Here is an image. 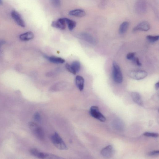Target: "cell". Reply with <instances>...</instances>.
Wrapping results in <instances>:
<instances>
[{
	"label": "cell",
	"instance_id": "cell-2",
	"mask_svg": "<svg viewBox=\"0 0 159 159\" xmlns=\"http://www.w3.org/2000/svg\"><path fill=\"white\" fill-rule=\"evenodd\" d=\"M30 152L33 156L40 159H59L62 158L53 154L42 152L36 149H32Z\"/></svg>",
	"mask_w": 159,
	"mask_h": 159
},
{
	"label": "cell",
	"instance_id": "cell-18",
	"mask_svg": "<svg viewBox=\"0 0 159 159\" xmlns=\"http://www.w3.org/2000/svg\"><path fill=\"white\" fill-rule=\"evenodd\" d=\"M66 23L68 25L69 29L70 31H72L76 27V22L72 20L68 19L67 18H64Z\"/></svg>",
	"mask_w": 159,
	"mask_h": 159
},
{
	"label": "cell",
	"instance_id": "cell-23",
	"mask_svg": "<svg viewBox=\"0 0 159 159\" xmlns=\"http://www.w3.org/2000/svg\"><path fill=\"white\" fill-rule=\"evenodd\" d=\"M53 5L54 6L58 7L60 5V0H52Z\"/></svg>",
	"mask_w": 159,
	"mask_h": 159
},
{
	"label": "cell",
	"instance_id": "cell-26",
	"mask_svg": "<svg viewBox=\"0 0 159 159\" xmlns=\"http://www.w3.org/2000/svg\"><path fill=\"white\" fill-rule=\"evenodd\" d=\"M35 119L37 121H39L41 119L39 113H36L34 115Z\"/></svg>",
	"mask_w": 159,
	"mask_h": 159
},
{
	"label": "cell",
	"instance_id": "cell-19",
	"mask_svg": "<svg viewBox=\"0 0 159 159\" xmlns=\"http://www.w3.org/2000/svg\"><path fill=\"white\" fill-rule=\"evenodd\" d=\"M159 38V36H153L148 35L146 36L147 39L151 43H154L157 42Z\"/></svg>",
	"mask_w": 159,
	"mask_h": 159
},
{
	"label": "cell",
	"instance_id": "cell-28",
	"mask_svg": "<svg viewBox=\"0 0 159 159\" xmlns=\"http://www.w3.org/2000/svg\"><path fill=\"white\" fill-rule=\"evenodd\" d=\"M2 3V0H0V5H1Z\"/></svg>",
	"mask_w": 159,
	"mask_h": 159
},
{
	"label": "cell",
	"instance_id": "cell-3",
	"mask_svg": "<svg viewBox=\"0 0 159 159\" xmlns=\"http://www.w3.org/2000/svg\"><path fill=\"white\" fill-rule=\"evenodd\" d=\"M113 67V80L116 83L121 84L123 82V77L120 66L115 62L114 61Z\"/></svg>",
	"mask_w": 159,
	"mask_h": 159
},
{
	"label": "cell",
	"instance_id": "cell-11",
	"mask_svg": "<svg viewBox=\"0 0 159 159\" xmlns=\"http://www.w3.org/2000/svg\"><path fill=\"white\" fill-rule=\"evenodd\" d=\"M131 97L133 100L138 105L142 106L143 102L141 95L137 92H133L131 94Z\"/></svg>",
	"mask_w": 159,
	"mask_h": 159
},
{
	"label": "cell",
	"instance_id": "cell-7",
	"mask_svg": "<svg viewBox=\"0 0 159 159\" xmlns=\"http://www.w3.org/2000/svg\"><path fill=\"white\" fill-rule=\"evenodd\" d=\"M11 16L13 19L21 27H25V24L23 18L20 14L16 11L13 10L12 12Z\"/></svg>",
	"mask_w": 159,
	"mask_h": 159
},
{
	"label": "cell",
	"instance_id": "cell-1",
	"mask_svg": "<svg viewBox=\"0 0 159 159\" xmlns=\"http://www.w3.org/2000/svg\"><path fill=\"white\" fill-rule=\"evenodd\" d=\"M52 142L57 149L61 150H66L68 149L66 144L57 132L51 137Z\"/></svg>",
	"mask_w": 159,
	"mask_h": 159
},
{
	"label": "cell",
	"instance_id": "cell-4",
	"mask_svg": "<svg viewBox=\"0 0 159 159\" xmlns=\"http://www.w3.org/2000/svg\"><path fill=\"white\" fill-rule=\"evenodd\" d=\"M29 126L36 136L39 139L42 140L45 138V136L42 129L36 123L31 122L29 123Z\"/></svg>",
	"mask_w": 159,
	"mask_h": 159
},
{
	"label": "cell",
	"instance_id": "cell-9",
	"mask_svg": "<svg viewBox=\"0 0 159 159\" xmlns=\"http://www.w3.org/2000/svg\"><path fill=\"white\" fill-rule=\"evenodd\" d=\"M114 153V148L111 145H109L103 148L101 151L102 156L106 158L112 157Z\"/></svg>",
	"mask_w": 159,
	"mask_h": 159
},
{
	"label": "cell",
	"instance_id": "cell-10",
	"mask_svg": "<svg viewBox=\"0 0 159 159\" xmlns=\"http://www.w3.org/2000/svg\"><path fill=\"white\" fill-rule=\"evenodd\" d=\"M66 23L64 18H61L53 21L51 25L54 28L63 30L66 28Z\"/></svg>",
	"mask_w": 159,
	"mask_h": 159
},
{
	"label": "cell",
	"instance_id": "cell-24",
	"mask_svg": "<svg viewBox=\"0 0 159 159\" xmlns=\"http://www.w3.org/2000/svg\"><path fill=\"white\" fill-rule=\"evenodd\" d=\"M134 62L136 65L139 66H141L142 65L139 59L138 58H134L133 60Z\"/></svg>",
	"mask_w": 159,
	"mask_h": 159
},
{
	"label": "cell",
	"instance_id": "cell-21",
	"mask_svg": "<svg viewBox=\"0 0 159 159\" xmlns=\"http://www.w3.org/2000/svg\"><path fill=\"white\" fill-rule=\"evenodd\" d=\"M135 53L131 52L128 53L126 56V58L128 60H133L135 58Z\"/></svg>",
	"mask_w": 159,
	"mask_h": 159
},
{
	"label": "cell",
	"instance_id": "cell-6",
	"mask_svg": "<svg viewBox=\"0 0 159 159\" xmlns=\"http://www.w3.org/2000/svg\"><path fill=\"white\" fill-rule=\"evenodd\" d=\"M90 113L91 116L101 121L104 122L106 121L105 117L99 111L97 106H92L90 109Z\"/></svg>",
	"mask_w": 159,
	"mask_h": 159
},
{
	"label": "cell",
	"instance_id": "cell-27",
	"mask_svg": "<svg viewBox=\"0 0 159 159\" xmlns=\"http://www.w3.org/2000/svg\"><path fill=\"white\" fill-rule=\"evenodd\" d=\"M155 87L156 88V89L157 90H158L159 89V83L158 82V83H156V84L155 85Z\"/></svg>",
	"mask_w": 159,
	"mask_h": 159
},
{
	"label": "cell",
	"instance_id": "cell-25",
	"mask_svg": "<svg viewBox=\"0 0 159 159\" xmlns=\"http://www.w3.org/2000/svg\"><path fill=\"white\" fill-rule=\"evenodd\" d=\"M159 151L158 150L154 151L151 152L148 155L150 156H157L159 155Z\"/></svg>",
	"mask_w": 159,
	"mask_h": 159
},
{
	"label": "cell",
	"instance_id": "cell-12",
	"mask_svg": "<svg viewBox=\"0 0 159 159\" xmlns=\"http://www.w3.org/2000/svg\"><path fill=\"white\" fill-rule=\"evenodd\" d=\"M45 57L48 60L53 63L56 64H62L65 62V60L64 59L61 58L55 57L54 56H49L47 55H45Z\"/></svg>",
	"mask_w": 159,
	"mask_h": 159
},
{
	"label": "cell",
	"instance_id": "cell-15",
	"mask_svg": "<svg viewBox=\"0 0 159 159\" xmlns=\"http://www.w3.org/2000/svg\"><path fill=\"white\" fill-rule=\"evenodd\" d=\"M34 38V35L31 32H28L21 35L19 36L20 39L22 41H28Z\"/></svg>",
	"mask_w": 159,
	"mask_h": 159
},
{
	"label": "cell",
	"instance_id": "cell-16",
	"mask_svg": "<svg viewBox=\"0 0 159 159\" xmlns=\"http://www.w3.org/2000/svg\"><path fill=\"white\" fill-rule=\"evenodd\" d=\"M72 68L75 74L79 72L81 69V64L80 62L78 61L73 62L71 65H70Z\"/></svg>",
	"mask_w": 159,
	"mask_h": 159
},
{
	"label": "cell",
	"instance_id": "cell-8",
	"mask_svg": "<svg viewBox=\"0 0 159 159\" xmlns=\"http://www.w3.org/2000/svg\"><path fill=\"white\" fill-rule=\"evenodd\" d=\"M150 28V25L148 22L144 21L140 23L133 29L134 32L138 31H147Z\"/></svg>",
	"mask_w": 159,
	"mask_h": 159
},
{
	"label": "cell",
	"instance_id": "cell-22",
	"mask_svg": "<svg viewBox=\"0 0 159 159\" xmlns=\"http://www.w3.org/2000/svg\"><path fill=\"white\" fill-rule=\"evenodd\" d=\"M65 67L68 71L73 74L75 75L74 72L72 68L71 67V65L68 64L66 63L65 65Z\"/></svg>",
	"mask_w": 159,
	"mask_h": 159
},
{
	"label": "cell",
	"instance_id": "cell-20",
	"mask_svg": "<svg viewBox=\"0 0 159 159\" xmlns=\"http://www.w3.org/2000/svg\"><path fill=\"white\" fill-rule=\"evenodd\" d=\"M143 135L144 136H146L154 138H158L159 136L158 134V133L153 132H146L144 133Z\"/></svg>",
	"mask_w": 159,
	"mask_h": 159
},
{
	"label": "cell",
	"instance_id": "cell-13",
	"mask_svg": "<svg viewBox=\"0 0 159 159\" xmlns=\"http://www.w3.org/2000/svg\"><path fill=\"white\" fill-rule=\"evenodd\" d=\"M70 15L77 17H83L85 16L86 12L83 9H76L70 11L69 13Z\"/></svg>",
	"mask_w": 159,
	"mask_h": 159
},
{
	"label": "cell",
	"instance_id": "cell-5",
	"mask_svg": "<svg viewBox=\"0 0 159 159\" xmlns=\"http://www.w3.org/2000/svg\"><path fill=\"white\" fill-rule=\"evenodd\" d=\"M148 73L144 70H134L129 73V76L131 78L137 80L144 79L147 77Z\"/></svg>",
	"mask_w": 159,
	"mask_h": 159
},
{
	"label": "cell",
	"instance_id": "cell-17",
	"mask_svg": "<svg viewBox=\"0 0 159 159\" xmlns=\"http://www.w3.org/2000/svg\"><path fill=\"white\" fill-rule=\"evenodd\" d=\"M129 23L127 21H125L120 25L119 32L120 34H123L126 32L128 28Z\"/></svg>",
	"mask_w": 159,
	"mask_h": 159
},
{
	"label": "cell",
	"instance_id": "cell-14",
	"mask_svg": "<svg viewBox=\"0 0 159 159\" xmlns=\"http://www.w3.org/2000/svg\"><path fill=\"white\" fill-rule=\"evenodd\" d=\"M75 81L77 87L80 91H82L84 88V79L83 78L80 76H77L76 77Z\"/></svg>",
	"mask_w": 159,
	"mask_h": 159
}]
</instances>
